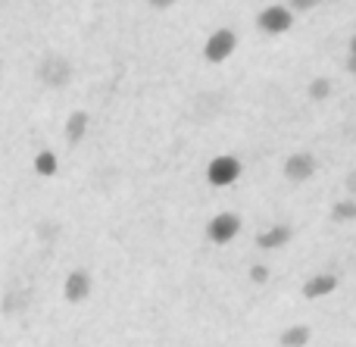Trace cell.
<instances>
[{
	"label": "cell",
	"mask_w": 356,
	"mask_h": 347,
	"mask_svg": "<svg viewBox=\"0 0 356 347\" xmlns=\"http://www.w3.org/2000/svg\"><path fill=\"white\" fill-rule=\"evenodd\" d=\"M291 241V229L288 225H272L269 232H259L257 235V244L263 250H275V248H282V244H288Z\"/></svg>",
	"instance_id": "9c48e42d"
},
{
	"label": "cell",
	"mask_w": 356,
	"mask_h": 347,
	"mask_svg": "<svg viewBox=\"0 0 356 347\" xmlns=\"http://www.w3.org/2000/svg\"><path fill=\"white\" fill-rule=\"evenodd\" d=\"M347 191H350L353 197H356V172H350V175H347Z\"/></svg>",
	"instance_id": "e0dca14e"
},
{
	"label": "cell",
	"mask_w": 356,
	"mask_h": 347,
	"mask_svg": "<svg viewBox=\"0 0 356 347\" xmlns=\"http://www.w3.org/2000/svg\"><path fill=\"white\" fill-rule=\"evenodd\" d=\"M282 347H303L309 341V325H291V329L282 332Z\"/></svg>",
	"instance_id": "8fae6325"
},
{
	"label": "cell",
	"mask_w": 356,
	"mask_h": 347,
	"mask_svg": "<svg viewBox=\"0 0 356 347\" xmlns=\"http://www.w3.org/2000/svg\"><path fill=\"white\" fill-rule=\"evenodd\" d=\"M250 279L257 282V285H266V282H269V269H266V266H253L250 269Z\"/></svg>",
	"instance_id": "9a60e30c"
},
{
	"label": "cell",
	"mask_w": 356,
	"mask_h": 347,
	"mask_svg": "<svg viewBox=\"0 0 356 347\" xmlns=\"http://www.w3.org/2000/svg\"><path fill=\"white\" fill-rule=\"evenodd\" d=\"M334 288H338V275L332 273H322V275H313V279L303 285V298L316 300V298H325V294H332Z\"/></svg>",
	"instance_id": "ba28073f"
},
{
	"label": "cell",
	"mask_w": 356,
	"mask_h": 347,
	"mask_svg": "<svg viewBox=\"0 0 356 347\" xmlns=\"http://www.w3.org/2000/svg\"><path fill=\"white\" fill-rule=\"evenodd\" d=\"M350 54H356V35H353V41H350Z\"/></svg>",
	"instance_id": "ffe728a7"
},
{
	"label": "cell",
	"mask_w": 356,
	"mask_h": 347,
	"mask_svg": "<svg viewBox=\"0 0 356 347\" xmlns=\"http://www.w3.org/2000/svg\"><path fill=\"white\" fill-rule=\"evenodd\" d=\"M35 172L38 175H54L56 172V154L54 150H41L35 156Z\"/></svg>",
	"instance_id": "4fadbf2b"
},
{
	"label": "cell",
	"mask_w": 356,
	"mask_h": 347,
	"mask_svg": "<svg viewBox=\"0 0 356 347\" xmlns=\"http://www.w3.org/2000/svg\"><path fill=\"white\" fill-rule=\"evenodd\" d=\"M313 172H316L313 154H291L288 160H284V175H288L291 181H307V179H313Z\"/></svg>",
	"instance_id": "8992f818"
},
{
	"label": "cell",
	"mask_w": 356,
	"mask_h": 347,
	"mask_svg": "<svg viewBox=\"0 0 356 347\" xmlns=\"http://www.w3.org/2000/svg\"><path fill=\"white\" fill-rule=\"evenodd\" d=\"M63 294H66V300H72V304H81V300H88V294H91V275H88L85 269H75V273H69L66 285H63Z\"/></svg>",
	"instance_id": "52a82bcc"
},
{
	"label": "cell",
	"mask_w": 356,
	"mask_h": 347,
	"mask_svg": "<svg viewBox=\"0 0 356 347\" xmlns=\"http://www.w3.org/2000/svg\"><path fill=\"white\" fill-rule=\"evenodd\" d=\"M150 3L156 6V10H166V6H172V3H178V0H150Z\"/></svg>",
	"instance_id": "ac0fdd59"
},
{
	"label": "cell",
	"mask_w": 356,
	"mask_h": 347,
	"mask_svg": "<svg viewBox=\"0 0 356 347\" xmlns=\"http://www.w3.org/2000/svg\"><path fill=\"white\" fill-rule=\"evenodd\" d=\"M347 69H350V72H356V54H350V60H347Z\"/></svg>",
	"instance_id": "d6986e66"
},
{
	"label": "cell",
	"mask_w": 356,
	"mask_h": 347,
	"mask_svg": "<svg viewBox=\"0 0 356 347\" xmlns=\"http://www.w3.org/2000/svg\"><path fill=\"white\" fill-rule=\"evenodd\" d=\"M38 79L44 81L47 88H60L69 81V63L63 56H47L44 66H38Z\"/></svg>",
	"instance_id": "5b68a950"
},
{
	"label": "cell",
	"mask_w": 356,
	"mask_h": 347,
	"mask_svg": "<svg viewBox=\"0 0 356 347\" xmlns=\"http://www.w3.org/2000/svg\"><path fill=\"white\" fill-rule=\"evenodd\" d=\"M322 0H291V10H297V13H307V10H313V6H319Z\"/></svg>",
	"instance_id": "2e32d148"
},
{
	"label": "cell",
	"mask_w": 356,
	"mask_h": 347,
	"mask_svg": "<svg viewBox=\"0 0 356 347\" xmlns=\"http://www.w3.org/2000/svg\"><path fill=\"white\" fill-rule=\"evenodd\" d=\"M234 47H238V35H234L232 29H219V31H213V35L207 38L203 56H207L209 63H225L228 56L234 54Z\"/></svg>",
	"instance_id": "6da1fadb"
},
{
	"label": "cell",
	"mask_w": 356,
	"mask_h": 347,
	"mask_svg": "<svg viewBox=\"0 0 356 347\" xmlns=\"http://www.w3.org/2000/svg\"><path fill=\"white\" fill-rule=\"evenodd\" d=\"M257 25H259V31H266V35H284V31L294 25V16H291L288 6H266V10L257 16Z\"/></svg>",
	"instance_id": "7a4b0ae2"
},
{
	"label": "cell",
	"mask_w": 356,
	"mask_h": 347,
	"mask_svg": "<svg viewBox=\"0 0 356 347\" xmlns=\"http://www.w3.org/2000/svg\"><path fill=\"white\" fill-rule=\"evenodd\" d=\"M238 175H241V163L234 160V156H216V160L207 166L209 185L225 188V185H232V181H238Z\"/></svg>",
	"instance_id": "277c9868"
},
{
	"label": "cell",
	"mask_w": 356,
	"mask_h": 347,
	"mask_svg": "<svg viewBox=\"0 0 356 347\" xmlns=\"http://www.w3.org/2000/svg\"><path fill=\"white\" fill-rule=\"evenodd\" d=\"M85 131H88V113L75 110L72 116L66 119V138H69V144H79L81 138H85Z\"/></svg>",
	"instance_id": "30bf717a"
},
{
	"label": "cell",
	"mask_w": 356,
	"mask_h": 347,
	"mask_svg": "<svg viewBox=\"0 0 356 347\" xmlns=\"http://www.w3.org/2000/svg\"><path fill=\"white\" fill-rule=\"evenodd\" d=\"M307 91H309V97H313V100H325L328 94H332V81H328V79H313Z\"/></svg>",
	"instance_id": "5bb4252c"
},
{
	"label": "cell",
	"mask_w": 356,
	"mask_h": 347,
	"mask_svg": "<svg viewBox=\"0 0 356 347\" xmlns=\"http://www.w3.org/2000/svg\"><path fill=\"white\" fill-rule=\"evenodd\" d=\"M332 216L338 219V223H350V219H356V197L338 200V204L332 207Z\"/></svg>",
	"instance_id": "7c38bea8"
},
{
	"label": "cell",
	"mask_w": 356,
	"mask_h": 347,
	"mask_svg": "<svg viewBox=\"0 0 356 347\" xmlns=\"http://www.w3.org/2000/svg\"><path fill=\"white\" fill-rule=\"evenodd\" d=\"M238 232H241V216H234V213H219L207 225V238L213 244H228Z\"/></svg>",
	"instance_id": "3957f363"
}]
</instances>
